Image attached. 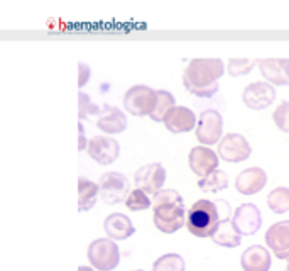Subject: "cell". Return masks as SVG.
Here are the masks:
<instances>
[{
	"label": "cell",
	"mask_w": 289,
	"mask_h": 271,
	"mask_svg": "<svg viewBox=\"0 0 289 271\" xmlns=\"http://www.w3.org/2000/svg\"><path fill=\"white\" fill-rule=\"evenodd\" d=\"M163 124L173 134H184L195 129V126H198V119L195 112L188 107H173L164 117Z\"/></svg>",
	"instance_id": "9a60e30c"
},
{
	"label": "cell",
	"mask_w": 289,
	"mask_h": 271,
	"mask_svg": "<svg viewBox=\"0 0 289 271\" xmlns=\"http://www.w3.org/2000/svg\"><path fill=\"white\" fill-rule=\"evenodd\" d=\"M100 198L107 205H117L127 200L130 195V183H128L127 176L117 171H108L100 178Z\"/></svg>",
	"instance_id": "8992f818"
},
{
	"label": "cell",
	"mask_w": 289,
	"mask_h": 271,
	"mask_svg": "<svg viewBox=\"0 0 289 271\" xmlns=\"http://www.w3.org/2000/svg\"><path fill=\"white\" fill-rule=\"evenodd\" d=\"M152 220L156 229L163 234H174L186 226V210H184V200L176 190H161L152 198Z\"/></svg>",
	"instance_id": "7a4b0ae2"
},
{
	"label": "cell",
	"mask_w": 289,
	"mask_h": 271,
	"mask_svg": "<svg viewBox=\"0 0 289 271\" xmlns=\"http://www.w3.org/2000/svg\"><path fill=\"white\" fill-rule=\"evenodd\" d=\"M266 244L277 259H286L289 252V220H283L269 227L266 232Z\"/></svg>",
	"instance_id": "2e32d148"
},
{
	"label": "cell",
	"mask_w": 289,
	"mask_h": 271,
	"mask_svg": "<svg viewBox=\"0 0 289 271\" xmlns=\"http://www.w3.org/2000/svg\"><path fill=\"white\" fill-rule=\"evenodd\" d=\"M103 231L112 241H126L135 234V227L132 220L124 213H110L103 222Z\"/></svg>",
	"instance_id": "d6986e66"
},
{
	"label": "cell",
	"mask_w": 289,
	"mask_h": 271,
	"mask_svg": "<svg viewBox=\"0 0 289 271\" xmlns=\"http://www.w3.org/2000/svg\"><path fill=\"white\" fill-rule=\"evenodd\" d=\"M232 222L240 236H254L262 227V215L254 203H242L232 215Z\"/></svg>",
	"instance_id": "30bf717a"
},
{
	"label": "cell",
	"mask_w": 289,
	"mask_h": 271,
	"mask_svg": "<svg viewBox=\"0 0 289 271\" xmlns=\"http://www.w3.org/2000/svg\"><path fill=\"white\" fill-rule=\"evenodd\" d=\"M135 187L144 190L152 198L163 190L164 181H166V170L161 163H149V165L142 166L141 170L135 171Z\"/></svg>",
	"instance_id": "9c48e42d"
},
{
	"label": "cell",
	"mask_w": 289,
	"mask_h": 271,
	"mask_svg": "<svg viewBox=\"0 0 289 271\" xmlns=\"http://www.w3.org/2000/svg\"><path fill=\"white\" fill-rule=\"evenodd\" d=\"M257 65L262 77L274 87H288L289 85V59L288 58H266L257 59Z\"/></svg>",
	"instance_id": "5bb4252c"
},
{
	"label": "cell",
	"mask_w": 289,
	"mask_h": 271,
	"mask_svg": "<svg viewBox=\"0 0 289 271\" xmlns=\"http://www.w3.org/2000/svg\"><path fill=\"white\" fill-rule=\"evenodd\" d=\"M100 112H102L100 107L95 105L85 92H80V94H78V117H80V120L88 119V117L95 116V114L100 116Z\"/></svg>",
	"instance_id": "f1b7e54d"
},
{
	"label": "cell",
	"mask_w": 289,
	"mask_h": 271,
	"mask_svg": "<svg viewBox=\"0 0 289 271\" xmlns=\"http://www.w3.org/2000/svg\"><path fill=\"white\" fill-rule=\"evenodd\" d=\"M174 105V97L171 92L167 90H158V105H156V110L151 114V119L154 122H164V117L167 116Z\"/></svg>",
	"instance_id": "484cf974"
},
{
	"label": "cell",
	"mask_w": 289,
	"mask_h": 271,
	"mask_svg": "<svg viewBox=\"0 0 289 271\" xmlns=\"http://www.w3.org/2000/svg\"><path fill=\"white\" fill-rule=\"evenodd\" d=\"M272 120L276 122V126L279 127L283 133L289 134V102L288 100L281 102V105L274 110Z\"/></svg>",
	"instance_id": "f546056e"
},
{
	"label": "cell",
	"mask_w": 289,
	"mask_h": 271,
	"mask_svg": "<svg viewBox=\"0 0 289 271\" xmlns=\"http://www.w3.org/2000/svg\"><path fill=\"white\" fill-rule=\"evenodd\" d=\"M158 105V90H152L145 85H135L128 88L124 95V107L132 116H149Z\"/></svg>",
	"instance_id": "5b68a950"
},
{
	"label": "cell",
	"mask_w": 289,
	"mask_h": 271,
	"mask_svg": "<svg viewBox=\"0 0 289 271\" xmlns=\"http://www.w3.org/2000/svg\"><path fill=\"white\" fill-rule=\"evenodd\" d=\"M100 195V187L87 178H78V210L87 212L91 210L96 203V197Z\"/></svg>",
	"instance_id": "7402d4cb"
},
{
	"label": "cell",
	"mask_w": 289,
	"mask_h": 271,
	"mask_svg": "<svg viewBox=\"0 0 289 271\" xmlns=\"http://www.w3.org/2000/svg\"><path fill=\"white\" fill-rule=\"evenodd\" d=\"M137 271H142V270H137Z\"/></svg>",
	"instance_id": "e575fe53"
},
{
	"label": "cell",
	"mask_w": 289,
	"mask_h": 271,
	"mask_svg": "<svg viewBox=\"0 0 289 271\" xmlns=\"http://www.w3.org/2000/svg\"><path fill=\"white\" fill-rule=\"evenodd\" d=\"M223 134V119L222 114L213 109L203 110L198 117V126H196V139L203 146H213L220 142V137Z\"/></svg>",
	"instance_id": "52a82bcc"
},
{
	"label": "cell",
	"mask_w": 289,
	"mask_h": 271,
	"mask_svg": "<svg viewBox=\"0 0 289 271\" xmlns=\"http://www.w3.org/2000/svg\"><path fill=\"white\" fill-rule=\"evenodd\" d=\"M267 205L274 213H286L289 212V188L279 187L274 188L267 195Z\"/></svg>",
	"instance_id": "cb8c5ba5"
},
{
	"label": "cell",
	"mask_w": 289,
	"mask_h": 271,
	"mask_svg": "<svg viewBox=\"0 0 289 271\" xmlns=\"http://www.w3.org/2000/svg\"><path fill=\"white\" fill-rule=\"evenodd\" d=\"M255 65L257 59L252 58H232L227 65V71L232 77H242V75L251 73Z\"/></svg>",
	"instance_id": "83f0119b"
},
{
	"label": "cell",
	"mask_w": 289,
	"mask_h": 271,
	"mask_svg": "<svg viewBox=\"0 0 289 271\" xmlns=\"http://www.w3.org/2000/svg\"><path fill=\"white\" fill-rule=\"evenodd\" d=\"M78 131H80V144H78V151H83L87 146V139H85V129H83V124L78 126Z\"/></svg>",
	"instance_id": "1f68e13d"
},
{
	"label": "cell",
	"mask_w": 289,
	"mask_h": 271,
	"mask_svg": "<svg viewBox=\"0 0 289 271\" xmlns=\"http://www.w3.org/2000/svg\"><path fill=\"white\" fill-rule=\"evenodd\" d=\"M126 205H127L128 210H132V212H141V210L151 209L152 200H151V197H149V195L145 194L144 190H141V188H135V190H132L130 195L127 197Z\"/></svg>",
	"instance_id": "4316f807"
},
{
	"label": "cell",
	"mask_w": 289,
	"mask_h": 271,
	"mask_svg": "<svg viewBox=\"0 0 289 271\" xmlns=\"http://www.w3.org/2000/svg\"><path fill=\"white\" fill-rule=\"evenodd\" d=\"M228 187V176L222 170H215L208 176L201 178L198 181V188L205 194H217L220 190H227Z\"/></svg>",
	"instance_id": "603a6c76"
},
{
	"label": "cell",
	"mask_w": 289,
	"mask_h": 271,
	"mask_svg": "<svg viewBox=\"0 0 289 271\" xmlns=\"http://www.w3.org/2000/svg\"><path fill=\"white\" fill-rule=\"evenodd\" d=\"M218 155L206 146H196L191 149L190 156H188L190 168L196 176H199V180L218 170Z\"/></svg>",
	"instance_id": "4fadbf2b"
},
{
	"label": "cell",
	"mask_w": 289,
	"mask_h": 271,
	"mask_svg": "<svg viewBox=\"0 0 289 271\" xmlns=\"http://www.w3.org/2000/svg\"><path fill=\"white\" fill-rule=\"evenodd\" d=\"M240 265L244 271H269L271 265H272V258L264 246L254 244L244 251Z\"/></svg>",
	"instance_id": "ffe728a7"
},
{
	"label": "cell",
	"mask_w": 289,
	"mask_h": 271,
	"mask_svg": "<svg viewBox=\"0 0 289 271\" xmlns=\"http://www.w3.org/2000/svg\"><path fill=\"white\" fill-rule=\"evenodd\" d=\"M212 241L220 248H237L242 242V236L238 234V231L235 229L234 222L230 219H225L220 222L218 229L215 231V234L212 236Z\"/></svg>",
	"instance_id": "44dd1931"
},
{
	"label": "cell",
	"mask_w": 289,
	"mask_h": 271,
	"mask_svg": "<svg viewBox=\"0 0 289 271\" xmlns=\"http://www.w3.org/2000/svg\"><path fill=\"white\" fill-rule=\"evenodd\" d=\"M96 127L105 134H120L127 129V117L117 107L103 105L96 120Z\"/></svg>",
	"instance_id": "e0dca14e"
},
{
	"label": "cell",
	"mask_w": 289,
	"mask_h": 271,
	"mask_svg": "<svg viewBox=\"0 0 289 271\" xmlns=\"http://www.w3.org/2000/svg\"><path fill=\"white\" fill-rule=\"evenodd\" d=\"M286 271H289V263H288V268H286Z\"/></svg>",
	"instance_id": "836d02e7"
},
{
	"label": "cell",
	"mask_w": 289,
	"mask_h": 271,
	"mask_svg": "<svg viewBox=\"0 0 289 271\" xmlns=\"http://www.w3.org/2000/svg\"><path fill=\"white\" fill-rule=\"evenodd\" d=\"M220 222L222 217L217 202L198 200L186 212V229L196 237H212Z\"/></svg>",
	"instance_id": "3957f363"
},
{
	"label": "cell",
	"mask_w": 289,
	"mask_h": 271,
	"mask_svg": "<svg viewBox=\"0 0 289 271\" xmlns=\"http://www.w3.org/2000/svg\"><path fill=\"white\" fill-rule=\"evenodd\" d=\"M225 65L218 58H196L188 63L183 73V85L191 95L208 98L218 92V80Z\"/></svg>",
	"instance_id": "6da1fadb"
},
{
	"label": "cell",
	"mask_w": 289,
	"mask_h": 271,
	"mask_svg": "<svg viewBox=\"0 0 289 271\" xmlns=\"http://www.w3.org/2000/svg\"><path fill=\"white\" fill-rule=\"evenodd\" d=\"M88 155L98 165H112L120 155V144L108 136H95L88 142Z\"/></svg>",
	"instance_id": "8fae6325"
},
{
	"label": "cell",
	"mask_w": 289,
	"mask_h": 271,
	"mask_svg": "<svg viewBox=\"0 0 289 271\" xmlns=\"http://www.w3.org/2000/svg\"><path fill=\"white\" fill-rule=\"evenodd\" d=\"M267 174L262 168H249L244 170L238 174L237 181H235V188L238 194L242 195H255L266 187Z\"/></svg>",
	"instance_id": "ac0fdd59"
},
{
	"label": "cell",
	"mask_w": 289,
	"mask_h": 271,
	"mask_svg": "<svg viewBox=\"0 0 289 271\" xmlns=\"http://www.w3.org/2000/svg\"><path fill=\"white\" fill-rule=\"evenodd\" d=\"M218 158L227 163H242L251 158L252 148L249 141L240 134H227L218 142Z\"/></svg>",
	"instance_id": "ba28073f"
},
{
	"label": "cell",
	"mask_w": 289,
	"mask_h": 271,
	"mask_svg": "<svg viewBox=\"0 0 289 271\" xmlns=\"http://www.w3.org/2000/svg\"><path fill=\"white\" fill-rule=\"evenodd\" d=\"M152 271H186V263L180 254L169 252L152 263Z\"/></svg>",
	"instance_id": "d4e9b609"
},
{
	"label": "cell",
	"mask_w": 289,
	"mask_h": 271,
	"mask_svg": "<svg viewBox=\"0 0 289 271\" xmlns=\"http://www.w3.org/2000/svg\"><path fill=\"white\" fill-rule=\"evenodd\" d=\"M78 271H95V268H91V266H78Z\"/></svg>",
	"instance_id": "d6a6232c"
},
{
	"label": "cell",
	"mask_w": 289,
	"mask_h": 271,
	"mask_svg": "<svg viewBox=\"0 0 289 271\" xmlns=\"http://www.w3.org/2000/svg\"><path fill=\"white\" fill-rule=\"evenodd\" d=\"M88 261L96 271H113L120 263V249L108 237L95 239L88 246Z\"/></svg>",
	"instance_id": "277c9868"
},
{
	"label": "cell",
	"mask_w": 289,
	"mask_h": 271,
	"mask_svg": "<svg viewBox=\"0 0 289 271\" xmlns=\"http://www.w3.org/2000/svg\"><path fill=\"white\" fill-rule=\"evenodd\" d=\"M90 75H91V68L87 63L83 61L78 63V87L83 88L88 83V80H90Z\"/></svg>",
	"instance_id": "4dcf8cb0"
},
{
	"label": "cell",
	"mask_w": 289,
	"mask_h": 271,
	"mask_svg": "<svg viewBox=\"0 0 289 271\" xmlns=\"http://www.w3.org/2000/svg\"><path fill=\"white\" fill-rule=\"evenodd\" d=\"M242 100L252 110H264L276 100V88L267 81H255L245 87Z\"/></svg>",
	"instance_id": "7c38bea8"
}]
</instances>
